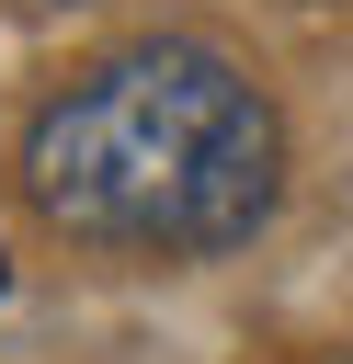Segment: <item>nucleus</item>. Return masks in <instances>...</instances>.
<instances>
[{
  "label": "nucleus",
  "instance_id": "f257e3e1",
  "mask_svg": "<svg viewBox=\"0 0 353 364\" xmlns=\"http://www.w3.org/2000/svg\"><path fill=\"white\" fill-rule=\"evenodd\" d=\"M23 193L91 250H239L285 193V114L239 57L159 34L80 68L34 114Z\"/></svg>",
  "mask_w": 353,
  "mask_h": 364
},
{
  "label": "nucleus",
  "instance_id": "f03ea898",
  "mask_svg": "<svg viewBox=\"0 0 353 364\" xmlns=\"http://www.w3.org/2000/svg\"><path fill=\"white\" fill-rule=\"evenodd\" d=\"M0 296H11V262H0Z\"/></svg>",
  "mask_w": 353,
  "mask_h": 364
}]
</instances>
